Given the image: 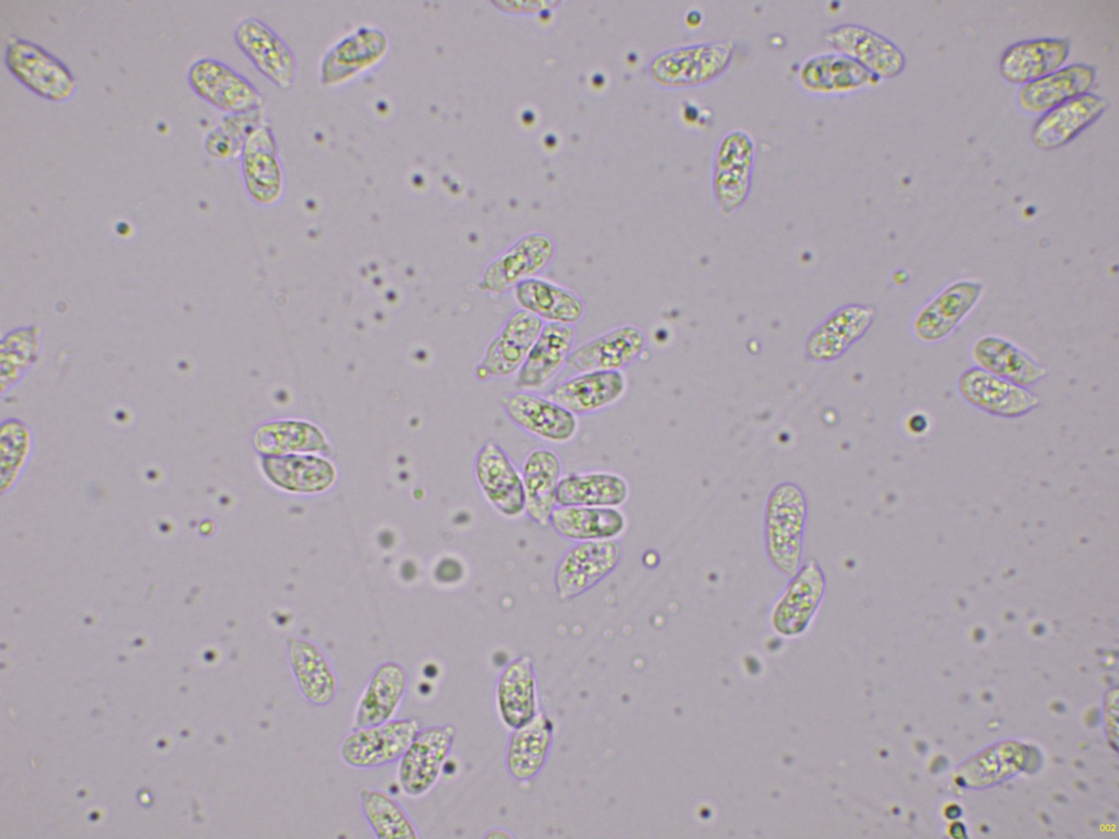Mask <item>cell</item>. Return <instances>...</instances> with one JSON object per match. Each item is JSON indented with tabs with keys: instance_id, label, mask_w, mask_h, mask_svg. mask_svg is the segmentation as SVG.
I'll use <instances>...</instances> for the list:
<instances>
[{
	"instance_id": "e575fe53",
	"label": "cell",
	"mask_w": 1119,
	"mask_h": 839,
	"mask_svg": "<svg viewBox=\"0 0 1119 839\" xmlns=\"http://www.w3.org/2000/svg\"><path fill=\"white\" fill-rule=\"evenodd\" d=\"M511 737L507 765L511 775L520 780L532 778L542 767L551 741V726L543 716L516 729Z\"/></svg>"
},
{
	"instance_id": "ba28073f",
	"label": "cell",
	"mask_w": 1119,
	"mask_h": 839,
	"mask_svg": "<svg viewBox=\"0 0 1119 839\" xmlns=\"http://www.w3.org/2000/svg\"><path fill=\"white\" fill-rule=\"evenodd\" d=\"M244 185L258 204L278 202L285 189V175L271 126L262 122L247 138L240 153Z\"/></svg>"
},
{
	"instance_id": "1f68e13d",
	"label": "cell",
	"mask_w": 1119,
	"mask_h": 839,
	"mask_svg": "<svg viewBox=\"0 0 1119 839\" xmlns=\"http://www.w3.org/2000/svg\"><path fill=\"white\" fill-rule=\"evenodd\" d=\"M799 76L806 88L818 92L851 90L877 79L862 64L840 52L809 58L803 62Z\"/></svg>"
},
{
	"instance_id": "7a4b0ae2",
	"label": "cell",
	"mask_w": 1119,
	"mask_h": 839,
	"mask_svg": "<svg viewBox=\"0 0 1119 839\" xmlns=\"http://www.w3.org/2000/svg\"><path fill=\"white\" fill-rule=\"evenodd\" d=\"M555 255V244L549 235H525L485 267L479 288L492 296L511 292L521 282L544 273Z\"/></svg>"
},
{
	"instance_id": "603a6c76",
	"label": "cell",
	"mask_w": 1119,
	"mask_h": 839,
	"mask_svg": "<svg viewBox=\"0 0 1119 839\" xmlns=\"http://www.w3.org/2000/svg\"><path fill=\"white\" fill-rule=\"evenodd\" d=\"M976 366L1017 386L1027 388L1041 380L1047 368L1011 341L983 335L970 350Z\"/></svg>"
},
{
	"instance_id": "7402d4cb",
	"label": "cell",
	"mask_w": 1119,
	"mask_h": 839,
	"mask_svg": "<svg viewBox=\"0 0 1119 839\" xmlns=\"http://www.w3.org/2000/svg\"><path fill=\"white\" fill-rule=\"evenodd\" d=\"M514 299L544 323H562L575 327L586 315V305L578 294L552 281L533 277L518 284Z\"/></svg>"
},
{
	"instance_id": "836d02e7",
	"label": "cell",
	"mask_w": 1119,
	"mask_h": 839,
	"mask_svg": "<svg viewBox=\"0 0 1119 839\" xmlns=\"http://www.w3.org/2000/svg\"><path fill=\"white\" fill-rule=\"evenodd\" d=\"M43 348L37 326L21 327L8 332L0 345V382L2 394L19 385L37 363Z\"/></svg>"
},
{
	"instance_id": "7c38bea8",
	"label": "cell",
	"mask_w": 1119,
	"mask_h": 839,
	"mask_svg": "<svg viewBox=\"0 0 1119 839\" xmlns=\"http://www.w3.org/2000/svg\"><path fill=\"white\" fill-rule=\"evenodd\" d=\"M646 345L641 329L633 324L617 326L575 346L566 366L577 373L624 371L641 357Z\"/></svg>"
},
{
	"instance_id": "5bb4252c",
	"label": "cell",
	"mask_w": 1119,
	"mask_h": 839,
	"mask_svg": "<svg viewBox=\"0 0 1119 839\" xmlns=\"http://www.w3.org/2000/svg\"><path fill=\"white\" fill-rule=\"evenodd\" d=\"M827 46L862 64L874 76L890 79L905 67L902 50L884 36L860 25L843 24L824 35Z\"/></svg>"
},
{
	"instance_id": "83f0119b",
	"label": "cell",
	"mask_w": 1119,
	"mask_h": 839,
	"mask_svg": "<svg viewBox=\"0 0 1119 839\" xmlns=\"http://www.w3.org/2000/svg\"><path fill=\"white\" fill-rule=\"evenodd\" d=\"M561 472V460L550 449L532 450L525 459L521 474L525 511L539 525L550 524L551 513L557 505L556 492Z\"/></svg>"
},
{
	"instance_id": "9c48e42d",
	"label": "cell",
	"mask_w": 1119,
	"mask_h": 839,
	"mask_svg": "<svg viewBox=\"0 0 1119 839\" xmlns=\"http://www.w3.org/2000/svg\"><path fill=\"white\" fill-rule=\"evenodd\" d=\"M455 737L452 725L421 729L399 759L398 781L409 796H421L436 783Z\"/></svg>"
},
{
	"instance_id": "d6a6232c",
	"label": "cell",
	"mask_w": 1119,
	"mask_h": 839,
	"mask_svg": "<svg viewBox=\"0 0 1119 839\" xmlns=\"http://www.w3.org/2000/svg\"><path fill=\"white\" fill-rule=\"evenodd\" d=\"M498 706L504 721L518 729L535 716V682L528 658L514 660L504 670L497 688Z\"/></svg>"
},
{
	"instance_id": "2e32d148",
	"label": "cell",
	"mask_w": 1119,
	"mask_h": 839,
	"mask_svg": "<svg viewBox=\"0 0 1119 839\" xmlns=\"http://www.w3.org/2000/svg\"><path fill=\"white\" fill-rule=\"evenodd\" d=\"M627 389L624 371L591 370L563 380L546 397L576 416L589 415L617 403Z\"/></svg>"
},
{
	"instance_id": "e0dca14e",
	"label": "cell",
	"mask_w": 1119,
	"mask_h": 839,
	"mask_svg": "<svg viewBox=\"0 0 1119 839\" xmlns=\"http://www.w3.org/2000/svg\"><path fill=\"white\" fill-rule=\"evenodd\" d=\"M957 388L961 395L971 405L1003 417L1020 416L1038 404V399L1026 388L977 366L959 375Z\"/></svg>"
},
{
	"instance_id": "d6986e66",
	"label": "cell",
	"mask_w": 1119,
	"mask_h": 839,
	"mask_svg": "<svg viewBox=\"0 0 1119 839\" xmlns=\"http://www.w3.org/2000/svg\"><path fill=\"white\" fill-rule=\"evenodd\" d=\"M576 336L573 326L544 323L516 375V387L523 391H537L547 386L566 366L576 346Z\"/></svg>"
},
{
	"instance_id": "6da1fadb",
	"label": "cell",
	"mask_w": 1119,
	"mask_h": 839,
	"mask_svg": "<svg viewBox=\"0 0 1119 839\" xmlns=\"http://www.w3.org/2000/svg\"><path fill=\"white\" fill-rule=\"evenodd\" d=\"M4 62L19 82L42 98L61 103L76 91V81L64 63L30 40L10 38Z\"/></svg>"
},
{
	"instance_id": "ac0fdd59",
	"label": "cell",
	"mask_w": 1119,
	"mask_h": 839,
	"mask_svg": "<svg viewBox=\"0 0 1119 839\" xmlns=\"http://www.w3.org/2000/svg\"><path fill=\"white\" fill-rule=\"evenodd\" d=\"M389 40L379 28L362 26L340 39L325 55L320 79L334 85L378 63L387 54Z\"/></svg>"
},
{
	"instance_id": "5b68a950",
	"label": "cell",
	"mask_w": 1119,
	"mask_h": 839,
	"mask_svg": "<svg viewBox=\"0 0 1119 839\" xmlns=\"http://www.w3.org/2000/svg\"><path fill=\"white\" fill-rule=\"evenodd\" d=\"M188 82L199 97L227 115L258 110L264 103L250 81L215 59L202 58L192 63Z\"/></svg>"
},
{
	"instance_id": "8992f818",
	"label": "cell",
	"mask_w": 1119,
	"mask_h": 839,
	"mask_svg": "<svg viewBox=\"0 0 1119 839\" xmlns=\"http://www.w3.org/2000/svg\"><path fill=\"white\" fill-rule=\"evenodd\" d=\"M621 546L614 540L578 542L567 550L555 567L557 595L569 600L594 587L617 566Z\"/></svg>"
},
{
	"instance_id": "4dcf8cb0",
	"label": "cell",
	"mask_w": 1119,
	"mask_h": 839,
	"mask_svg": "<svg viewBox=\"0 0 1119 839\" xmlns=\"http://www.w3.org/2000/svg\"><path fill=\"white\" fill-rule=\"evenodd\" d=\"M263 469L275 485L298 493L325 491L335 477L334 469L328 461L309 454L268 457L263 461Z\"/></svg>"
},
{
	"instance_id": "44dd1931",
	"label": "cell",
	"mask_w": 1119,
	"mask_h": 839,
	"mask_svg": "<svg viewBox=\"0 0 1119 839\" xmlns=\"http://www.w3.org/2000/svg\"><path fill=\"white\" fill-rule=\"evenodd\" d=\"M1107 106L1104 97L1089 93L1064 102L1037 120L1032 141L1040 150L1058 149L1092 125Z\"/></svg>"
},
{
	"instance_id": "484cf974",
	"label": "cell",
	"mask_w": 1119,
	"mask_h": 839,
	"mask_svg": "<svg viewBox=\"0 0 1119 839\" xmlns=\"http://www.w3.org/2000/svg\"><path fill=\"white\" fill-rule=\"evenodd\" d=\"M287 660L297 687L307 701L327 706L337 696L338 677L323 651L314 642L292 637Z\"/></svg>"
},
{
	"instance_id": "30bf717a",
	"label": "cell",
	"mask_w": 1119,
	"mask_h": 839,
	"mask_svg": "<svg viewBox=\"0 0 1119 839\" xmlns=\"http://www.w3.org/2000/svg\"><path fill=\"white\" fill-rule=\"evenodd\" d=\"M474 476L488 504L506 518L525 511L522 476L502 447L487 440L474 460Z\"/></svg>"
},
{
	"instance_id": "52a82bcc",
	"label": "cell",
	"mask_w": 1119,
	"mask_h": 839,
	"mask_svg": "<svg viewBox=\"0 0 1119 839\" xmlns=\"http://www.w3.org/2000/svg\"><path fill=\"white\" fill-rule=\"evenodd\" d=\"M504 414L522 432L551 444H566L577 434L578 421L572 412L533 391L519 390L500 399Z\"/></svg>"
},
{
	"instance_id": "f546056e",
	"label": "cell",
	"mask_w": 1119,
	"mask_h": 839,
	"mask_svg": "<svg viewBox=\"0 0 1119 839\" xmlns=\"http://www.w3.org/2000/svg\"><path fill=\"white\" fill-rule=\"evenodd\" d=\"M626 481L610 472L570 474L561 478L557 506L612 507L622 506L628 498Z\"/></svg>"
},
{
	"instance_id": "277c9868",
	"label": "cell",
	"mask_w": 1119,
	"mask_h": 839,
	"mask_svg": "<svg viewBox=\"0 0 1119 839\" xmlns=\"http://www.w3.org/2000/svg\"><path fill=\"white\" fill-rule=\"evenodd\" d=\"M420 730L419 721L413 718L357 728L343 738L340 756L353 768L385 766L401 758Z\"/></svg>"
},
{
	"instance_id": "8fae6325",
	"label": "cell",
	"mask_w": 1119,
	"mask_h": 839,
	"mask_svg": "<svg viewBox=\"0 0 1119 839\" xmlns=\"http://www.w3.org/2000/svg\"><path fill=\"white\" fill-rule=\"evenodd\" d=\"M978 281H955L927 302L916 314L912 333L923 343H937L947 338L973 310L982 294Z\"/></svg>"
},
{
	"instance_id": "cb8c5ba5",
	"label": "cell",
	"mask_w": 1119,
	"mask_h": 839,
	"mask_svg": "<svg viewBox=\"0 0 1119 839\" xmlns=\"http://www.w3.org/2000/svg\"><path fill=\"white\" fill-rule=\"evenodd\" d=\"M408 683V673L400 663L387 661L379 664L358 698L354 729L391 720L407 693Z\"/></svg>"
},
{
	"instance_id": "9a60e30c",
	"label": "cell",
	"mask_w": 1119,
	"mask_h": 839,
	"mask_svg": "<svg viewBox=\"0 0 1119 839\" xmlns=\"http://www.w3.org/2000/svg\"><path fill=\"white\" fill-rule=\"evenodd\" d=\"M733 51L731 42H705L676 48L655 62L658 80L670 85H693L717 76L728 66Z\"/></svg>"
},
{
	"instance_id": "8d00e7d4",
	"label": "cell",
	"mask_w": 1119,
	"mask_h": 839,
	"mask_svg": "<svg viewBox=\"0 0 1119 839\" xmlns=\"http://www.w3.org/2000/svg\"><path fill=\"white\" fill-rule=\"evenodd\" d=\"M255 445L267 456H284L297 450H321L326 441L320 429L311 424L282 421L260 427L255 436Z\"/></svg>"
},
{
	"instance_id": "d4e9b609",
	"label": "cell",
	"mask_w": 1119,
	"mask_h": 839,
	"mask_svg": "<svg viewBox=\"0 0 1119 839\" xmlns=\"http://www.w3.org/2000/svg\"><path fill=\"white\" fill-rule=\"evenodd\" d=\"M1067 38H1039L1010 46L1000 59V73L1011 83L1026 84L1057 71L1069 56Z\"/></svg>"
},
{
	"instance_id": "3957f363",
	"label": "cell",
	"mask_w": 1119,
	"mask_h": 839,
	"mask_svg": "<svg viewBox=\"0 0 1119 839\" xmlns=\"http://www.w3.org/2000/svg\"><path fill=\"white\" fill-rule=\"evenodd\" d=\"M544 322L518 308L509 315L498 333L487 343L474 368L480 381L516 376L538 340Z\"/></svg>"
},
{
	"instance_id": "ffe728a7",
	"label": "cell",
	"mask_w": 1119,
	"mask_h": 839,
	"mask_svg": "<svg viewBox=\"0 0 1119 839\" xmlns=\"http://www.w3.org/2000/svg\"><path fill=\"white\" fill-rule=\"evenodd\" d=\"M754 149L751 138L739 130L720 142L714 167V189L726 211L737 208L749 190Z\"/></svg>"
},
{
	"instance_id": "4fadbf2b",
	"label": "cell",
	"mask_w": 1119,
	"mask_h": 839,
	"mask_svg": "<svg viewBox=\"0 0 1119 839\" xmlns=\"http://www.w3.org/2000/svg\"><path fill=\"white\" fill-rule=\"evenodd\" d=\"M235 40L254 66L282 90L293 86L297 63L293 50L266 23L248 17L238 23Z\"/></svg>"
},
{
	"instance_id": "f1b7e54d",
	"label": "cell",
	"mask_w": 1119,
	"mask_h": 839,
	"mask_svg": "<svg viewBox=\"0 0 1119 839\" xmlns=\"http://www.w3.org/2000/svg\"><path fill=\"white\" fill-rule=\"evenodd\" d=\"M550 524L560 536L585 542L617 537L626 528V519L612 507L556 506Z\"/></svg>"
},
{
	"instance_id": "d590c367",
	"label": "cell",
	"mask_w": 1119,
	"mask_h": 839,
	"mask_svg": "<svg viewBox=\"0 0 1119 839\" xmlns=\"http://www.w3.org/2000/svg\"><path fill=\"white\" fill-rule=\"evenodd\" d=\"M363 815L379 839H416L419 835L411 818L388 793L373 788L360 791Z\"/></svg>"
},
{
	"instance_id": "4316f807",
	"label": "cell",
	"mask_w": 1119,
	"mask_h": 839,
	"mask_svg": "<svg viewBox=\"0 0 1119 839\" xmlns=\"http://www.w3.org/2000/svg\"><path fill=\"white\" fill-rule=\"evenodd\" d=\"M1094 79L1095 69L1088 64L1076 63L1058 69L1024 84L1017 95L1018 105L1028 113H1046L1064 102L1086 94L1093 85Z\"/></svg>"
}]
</instances>
